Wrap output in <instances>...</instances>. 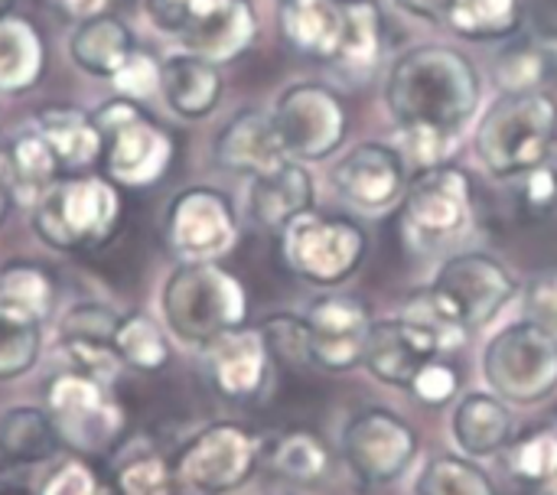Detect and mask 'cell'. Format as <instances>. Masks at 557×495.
Instances as JSON below:
<instances>
[{"instance_id": "83f0119b", "label": "cell", "mask_w": 557, "mask_h": 495, "mask_svg": "<svg viewBox=\"0 0 557 495\" xmlns=\"http://www.w3.org/2000/svg\"><path fill=\"white\" fill-rule=\"evenodd\" d=\"M258 36V16L248 0H228L219 13H212L202 26L183 36L186 52H196L215 65L238 59Z\"/></svg>"}, {"instance_id": "f6af8a7d", "label": "cell", "mask_w": 557, "mask_h": 495, "mask_svg": "<svg viewBox=\"0 0 557 495\" xmlns=\"http://www.w3.org/2000/svg\"><path fill=\"white\" fill-rule=\"evenodd\" d=\"M519 206L529 219L545 222L557 212V170L542 163L519 176Z\"/></svg>"}, {"instance_id": "db71d44e", "label": "cell", "mask_w": 557, "mask_h": 495, "mask_svg": "<svg viewBox=\"0 0 557 495\" xmlns=\"http://www.w3.org/2000/svg\"><path fill=\"white\" fill-rule=\"evenodd\" d=\"M16 0H0V13H7V7H13Z\"/></svg>"}, {"instance_id": "e0dca14e", "label": "cell", "mask_w": 557, "mask_h": 495, "mask_svg": "<svg viewBox=\"0 0 557 495\" xmlns=\"http://www.w3.org/2000/svg\"><path fill=\"white\" fill-rule=\"evenodd\" d=\"M336 193L362 212H388L405 199L408 163L392 144L362 140L333 170Z\"/></svg>"}, {"instance_id": "ac0fdd59", "label": "cell", "mask_w": 557, "mask_h": 495, "mask_svg": "<svg viewBox=\"0 0 557 495\" xmlns=\"http://www.w3.org/2000/svg\"><path fill=\"white\" fill-rule=\"evenodd\" d=\"M202 356L209 385L225 401H258L271 385L274 356L258 326H238L212 339Z\"/></svg>"}, {"instance_id": "836d02e7", "label": "cell", "mask_w": 557, "mask_h": 495, "mask_svg": "<svg viewBox=\"0 0 557 495\" xmlns=\"http://www.w3.org/2000/svg\"><path fill=\"white\" fill-rule=\"evenodd\" d=\"M522 0H457L447 16V26L473 42L509 39L522 26Z\"/></svg>"}, {"instance_id": "ab89813d", "label": "cell", "mask_w": 557, "mask_h": 495, "mask_svg": "<svg viewBox=\"0 0 557 495\" xmlns=\"http://www.w3.org/2000/svg\"><path fill=\"white\" fill-rule=\"evenodd\" d=\"M552 55L542 42H525L509 49L499 65H496V82L503 91H532L542 88L545 75H548Z\"/></svg>"}, {"instance_id": "7a4b0ae2", "label": "cell", "mask_w": 557, "mask_h": 495, "mask_svg": "<svg viewBox=\"0 0 557 495\" xmlns=\"http://www.w3.org/2000/svg\"><path fill=\"white\" fill-rule=\"evenodd\" d=\"M516 274L486 251H460L447 258L434 281L405 304V317L428 323L447 343V352L470 333L499 320L516 300Z\"/></svg>"}, {"instance_id": "cb8c5ba5", "label": "cell", "mask_w": 557, "mask_h": 495, "mask_svg": "<svg viewBox=\"0 0 557 495\" xmlns=\"http://www.w3.org/2000/svg\"><path fill=\"white\" fill-rule=\"evenodd\" d=\"M281 33L307 59L333 62L343 33L339 0H281Z\"/></svg>"}, {"instance_id": "52a82bcc", "label": "cell", "mask_w": 557, "mask_h": 495, "mask_svg": "<svg viewBox=\"0 0 557 495\" xmlns=\"http://www.w3.org/2000/svg\"><path fill=\"white\" fill-rule=\"evenodd\" d=\"M268 437L238 421L199 428L173 457L176 486L196 495H232L264 467Z\"/></svg>"}, {"instance_id": "277c9868", "label": "cell", "mask_w": 557, "mask_h": 495, "mask_svg": "<svg viewBox=\"0 0 557 495\" xmlns=\"http://www.w3.org/2000/svg\"><path fill=\"white\" fill-rule=\"evenodd\" d=\"M557 144V101L542 91H503L480 117L473 150L496 180H519L548 163Z\"/></svg>"}, {"instance_id": "11a10c76", "label": "cell", "mask_w": 557, "mask_h": 495, "mask_svg": "<svg viewBox=\"0 0 557 495\" xmlns=\"http://www.w3.org/2000/svg\"><path fill=\"white\" fill-rule=\"evenodd\" d=\"M268 495H294V493H268Z\"/></svg>"}, {"instance_id": "9a60e30c", "label": "cell", "mask_w": 557, "mask_h": 495, "mask_svg": "<svg viewBox=\"0 0 557 495\" xmlns=\"http://www.w3.org/2000/svg\"><path fill=\"white\" fill-rule=\"evenodd\" d=\"M441 356H447V343L441 339V333L401 313L372 323L362 366L379 385L408 392L418 372Z\"/></svg>"}, {"instance_id": "681fc988", "label": "cell", "mask_w": 557, "mask_h": 495, "mask_svg": "<svg viewBox=\"0 0 557 495\" xmlns=\"http://www.w3.org/2000/svg\"><path fill=\"white\" fill-rule=\"evenodd\" d=\"M454 3L457 0H395L398 10H405L408 16L428 20V23H447Z\"/></svg>"}, {"instance_id": "6da1fadb", "label": "cell", "mask_w": 557, "mask_h": 495, "mask_svg": "<svg viewBox=\"0 0 557 495\" xmlns=\"http://www.w3.org/2000/svg\"><path fill=\"white\" fill-rule=\"evenodd\" d=\"M385 104L398 127L457 137L480 104V72L454 46H414L392 65Z\"/></svg>"}, {"instance_id": "d6a6232c", "label": "cell", "mask_w": 557, "mask_h": 495, "mask_svg": "<svg viewBox=\"0 0 557 495\" xmlns=\"http://www.w3.org/2000/svg\"><path fill=\"white\" fill-rule=\"evenodd\" d=\"M414 495H499V490L480 460L463 454H437L424 460L414 480Z\"/></svg>"}, {"instance_id": "c3c4849f", "label": "cell", "mask_w": 557, "mask_h": 495, "mask_svg": "<svg viewBox=\"0 0 557 495\" xmlns=\"http://www.w3.org/2000/svg\"><path fill=\"white\" fill-rule=\"evenodd\" d=\"M525 313H529V320L542 323L557 336V271H545L529 284Z\"/></svg>"}, {"instance_id": "603a6c76", "label": "cell", "mask_w": 557, "mask_h": 495, "mask_svg": "<svg viewBox=\"0 0 557 495\" xmlns=\"http://www.w3.org/2000/svg\"><path fill=\"white\" fill-rule=\"evenodd\" d=\"M36 127L49 140V147H52L62 170L85 173L104 153V134L95 124V114H88V111H82L75 104H49V108H42Z\"/></svg>"}, {"instance_id": "f35d334b", "label": "cell", "mask_w": 557, "mask_h": 495, "mask_svg": "<svg viewBox=\"0 0 557 495\" xmlns=\"http://www.w3.org/2000/svg\"><path fill=\"white\" fill-rule=\"evenodd\" d=\"M176 477H173V460L144 450L124 460L114 473V493L117 495H173Z\"/></svg>"}, {"instance_id": "4dcf8cb0", "label": "cell", "mask_w": 557, "mask_h": 495, "mask_svg": "<svg viewBox=\"0 0 557 495\" xmlns=\"http://www.w3.org/2000/svg\"><path fill=\"white\" fill-rule=\"evenodd\" d=\"M42 75V39L29 20L0 13V91H26Z\"/></svg>"}, {"instance_id": "e575fe53", "label": "cell", "mask_w": 557, "mask_h": 495, "mask_svg": "<svg viewBox=\"0 0 557 495\" xmlns=\"http://www.w3.org/2000/svg\"><path fill=\"white\" fill-rule=\"evenodd\" d=\"M42 356V323L0 300V382H16Z\"/></svg>"}, {"instance_id": "5bb4252c", "label": "cell", "mask_w": 557, "mask_h": 495, "mask_svg": "<svg viewBox=\"0 0 557 495\" xmlns=\"http://www.w3.org/2000/svg\"><path fill=\"white\" fill-rule=\"evenodd\" d=\"M166 242L183 261H219L238 242V215L212 186L183 189L166 209Z\"/></svg>"}, {"instance_id": "d590c367", "label": "cell", "mask_w": 557, "mask_h": 495, "mask_svg": "<svg viewBox=\"0 0 557 495\" xmlns=\"http://www.w3.org/2000/svg\"><path fill=\"white\" fill-rule=\"evenodd\" d=\"M7 170L13 176V186L20 193H26L33 202H39L59 176V160L49 147V140L36 131V134H23L13 140V147L7 150Z\"/></svg>"}, {"instance_id": "8fae6325", "label": "cell", "mask_w": 557, "mask_h": 495, "mask_svg": "<svg viewBox=\"0 0 557 495\" xmlns=\"http://www.w3.org/2000/svg\"><path fill=\"white\" fill-rule=\"evenodd\" d=\"M401 222L418 248L434 251L454 242L473 222V176L454 163L418 170L401 199Z\"/></svg>"}, {"instance_id": "7dc6e473", "label": "cell", "mask_w": 557, "mask_h": 495, "mask_svg": "<svg viewBox=\"0 0 557 495\" xmlns=\"http://www.w3.org/2000/svg\"><path fill=\"white\" fill-rule=\"evenodd\" d=\"M408 392H411L421 405L441 408V405H447V401L457 398V392H460V372H457L450 362H444V356H441V359L428 362V366L418 372V379L411 382Z\"/></svg>"}, {"instance_id": "7bdbcfd3", "label": "cell", "mask_w": 557, "mask_h": 495, "mask_svg": "<svg viewBox=\"0 0 557 495\" xmlns=\"http://www.w3.org/2000/svg\"><path fill=\"white\" fill-rule=\"evenodd\" d=\"M117 320H121V313L111 310L108 304H98V300L75 304L59 323V339H104V343H111Z\"/></svg>"}, {"instance_id": "d6986e66", "label": "cell", "mask_w": 557, "mask_h": 495, "mask_svg": "<svg viewBox=\"0 0 557 495\" xmlns=\"http://www.w3.org/2000/svg\"><path fill=\"white\" fill-rule=\"evenodd\" d=\"M516 414L512 408L486 392H467L450 414V437L457 454L470 457V460H486V457H499L512 441H516Z\"/></svg>"}, {"instance_id": "7c38bea8", "label": "cell", "mask_w": 557, "mask_h": 495, "mask_svg": "<svg viewBox=\"0 0 557 495\" xmlns=\"http://www.w3.org/2000/svg\"><path fill=\"white\" fill-rule=\"evenodd\" d=\"M104 134V170L114 186L147 189L160 183L173 163V140L163 127L147 121L127 98L104 104L95 114Z\"/></svg>"}, {"instance_id": "9c48e42d", "label": "cell", "mask_w": 557, "mask_h": 495, "mask_svg": "<svg viewBox=\"0 0 557 495\" xmlns=\"http://www.w3.org/2000/svg\"><path fill=\"white\" fill-rule=\"evenodd\" d=\"M369 235L356 219L323 215L317 209L297 215L281 232L287 268L313 287H339L366 261Z\"/></svg>"}, {"instance_id": "3957f363", "label": "cell", "mask_w": 557, "mask_h": 495, "mask_svg": "<svg viewBox=\"0 0 557 495\" xmlns=\"http://www.w3.org/2000/svg\"><path fill=\"white\" fill-rule=\"evenodd\" d=\"M160 313L180 343L206 349L248 323V290L215 261H183L160 287Z\"/></svg>"}, {"instance_id": "ba28073f", "label": "cell", "mask_w": 557, "mask_h": 495, "mask_svg": "<svg viewBox=\"0 0 557 495\" xmlns=\"http://www.w3.org/2000/svg\"><path fill=\"white\" fill-rule=\"evenodd\" d=\"M46 414L62 450L85 460L111 454L127 434V411L121 408L114 388L65 369L46 385Z\"/></svg>"}, {"instance_id": "1f68e13d", "label": "cell", "mask_w": 557, "mask_h": 495, "mask_svg": "<svg viewBox=\"0 0 557 495\" xmlns=\"http://www.w3.org/2000/svg\"><path fill=\"white\" fill-rule=\"evenodd\" d=\"M111 346L121 356L124 369H134V372H144V375L163 372L170 366V359H173V346H170L166 330L144 310L124 313L117 320Z\"/></svg>"}, {"instance_id": "2e32d148", "label": "cell", "mask_w": 557, "mask_h": 495, "mask_svg": "<svg viewBox=\"0 0 557 495\" xmlns=\"http://www.w3.org/2000/svg\"><path fill=\"white\" fill-rule=\"evenodd\" d=\"M307 333H310V366L343 375L362 366L366 339L375 323L372 310L359 297L326 294L313 300L307 310Z\"/></svg>"}, {"instance_id": "7402d4cb", "label": "cell", "mask_w": 557, "mask_h": 495, "mask_svg": "<svg viewBox=\"0 0 557 495\" xmlns=\"http://www.w3.org/2000/svg\"><path fill=\"white\" fill-rule=\"evenodd\" d=\"M160 91L173 114L199 121L222 101V72L196 52H176L160 65Z\"/></svg>"}, {"instance_id": "f907efd6", "label": "cell", "mask_w": 557, "mask_h": 495, "mask_svg": "<svg viewBox=\"0 0 557 495\" xmlns=\"http://www.w3.org/2000/svg\"><path fill=\"white\" fill-rule=\"evenodd\" d=\"M117 0H59V7L72 16V20H95V16H104V13H111V7H114Z\"/></svg>"}, {"instance_id": "44dd1931", "label": "cell", "mask_w": 557, "mask_h": 495, "mask_svg": "<svg viewBox=\"0 0 557 495\" xmlns=\"http://www.w3.org/2000/svg\"><path fill=\"white\" fill-rule=\"evenodd\" d=\"M215 163L228 173H242V176H261L268 170H274L277 163L290 160L274 134L271 114L258 111V108H245L238 111L215 137Z\"/></svg>"}, {"instance_id": "d4e9b609", "label": "cell", "mask_w": 557, "mask_h": 495, "mask_svg": "<svg viewBox=\"0 0 557 495\" xmlns=\"http://www.w3.org/2000/svg\"><path fill=\"white\" fill-rule=\"evenodd\" d=\"M264 467H268L271 477L284 480L287 486L313 490L330 477L333 454H330V447H326V441L320 434H313L307 428H294V431H284V434L268 441Z\"/></svg>"}, {"instance_id": "4316f807", "label": "cell", "mask_w": 557, "mask_h": 495, "mask_svg": "<svg viewBox=\"0 0 557 495\" xmlns=\"http://www.w3.org/2000/svg\"><path fill=\"white\" fill-rule=\"evenodd\" d=\"M385 46L382 13L372 0H349L343 3V33L330 65H336L349 78H366L379 69Z\"/></svg>"}, {"instance_id": "60d3db41", "label": "cell", "mask_w": 557, "mask_h": 495, "mask_svg": "<svg viewBox=\"0 0 557 495\" xmlns=\"http://www.w3.org/2000/svg\"><path fill=\"white\" fill-rule=\"evenodd\" d=\"M261 336L274 356V362H287V366H310V333H307V320L294 317V313H274L268 317L261 326Z\"/></svg>"}, {"instance_id": "4fadbf2b", "label": "cell", "mask_w": 557, "mask_h": 495, "mask_svg": "<svg viewBox=\"0 0 557 495\" xmlns=\"http://www.w3.org/2000/svg\"><path fill=\"white\" fill-rule=\"evenodd\" d=\"M274 134L290 160L313 163L333 157L349 131L346 101L320 85V82H297L287 85L271 111Z\"/></svg>"}, {"instance_id": "816d5d0a", "label": "cell", "mask_w": 557, "mask_h": 495, "mask_svg": "<svg viewBox=\"0 0 557 495\" xmlns=\"http://www.w3.org/2000/svg\"><path fill=\"white\" fill-rule=\"evenodd\" d=\"M3 176H7V153H0V225H3V219L10 212V189H7Z\"/></svg>"}, {"instance_id": "bcb514c9", "label": "cell", "mask_w": 557, "mask_h": 495, "mask_svg": "<svg viewBox=\"0 0 557 495\" xmlns=\"http://www.w3.org/2000/svg\"><path fill=\"white\" fill-rule=\"evenodd\" d=\"M111 82H114L117 95L127 98V101L131 98H147V95H153L160 88V62L150 52L134 49L124 59V65L111 75Z\"/></svg>"}, {"instance_id": "484cf974", "label": "cell", "mask_w": 557, "mask_h": 495, "mask_svg": "<svg viewBox=\"0 0 557 495\" xmlns=\"http://www.w3.org/2000/svg\"><path fill=\"white\" fill-rule=\"evenodd\" d=\"M62 450L59 434L39 405H13L0 414V460L10 467L52 463Z\"/></svg>"}, {"instance_id": "74e56055", "label": "cell", "mask_w": 557, "mask_h": 495, "mask_svg": "<svg viewBox=\"0 0 557 495\" xmlns=\"http://www.w3.org/2000/svg\"><path fill=\"white\" fill-rule=\"evenodd\" d=\"M55 359L62 362L65 372L85 375V379H91L98 385H108V388H114L117 379L124 375L121 356L104 339H59L55 343Z\"/></svg>"}, {"instance_id": "f1b7e54d", "label": "cell", "mask_w": 557, "mask_h": 495, "mask_svg": "<svg viewBox=\"0 0 557 495\" xmlns=\"http://www.w3.org/2000/svg\"><path fill=\"white\" fill-rule=\"evenodd\" d=\"M69 52L82 72L111 78L124 65V59L134 52V36L117 16L104 13V16L78 23V29L72 33Z\"/></svg>"}, {"instance_id": "f5cc1de1", "label": "cell", "mask_w": 557, "mask_h": 495, "mask_svg": "<svg viewBox=\"0 0 557 495\" xmlns=\"http://www.w3.org/2000/svg\"><path fill=\"white\" fill-rule=\"evenodd\" d=\"M0 495H33V493H26V490H16V486H10V490H0Z\"/></svg>"}, {"instance_id": "5b68a950", "label": "cell", "mask_w": 557, "mask_h": 495, "mask_svg": "<svg viewBox=\"0 0 557 495\" xmlns=\"http://www.w3.org/2000/svg\"><path fill=\"white\" fill-rule=\"evenodd\" d=\"M121 225V196L108 176L75 173L33 209V232L55 251L101 248Z\"/></svg>"}, {"instance_id": "8992f818", "label": "cell", "mask_w": 557, "mask_h": 495, "mask_svg": "<svg viewBox=\"0 0 557 495\" xmlns=\"http://www.w3.org/2000/svg\"><path fill=\"white\" fill-rule=\"evenodd\" d=\"M483 379L506 405L532 408L557 392V336L535 320H516L483 346Z\"/></svg>"}, {"instance_id": "b9f144b4", "label": "cell", "mask_w": 557, "mask_h": 495, "mask_svg": "<svg viewBox=\"0 0 557 495\" xmlns=\"http://www.w3.org/2000/svg\"><path fill=\"white\" fill-rule=\"evenodd\" d=\"M228 0H147V16L160 33L189 36L212 13H219Z\"/></svg>"}, {"instance_id": "f546056e", "label": "cell", "mask_w": 557, "mask_h": 495, "mask_svg": "<svg viewBox=\"0 0 557 495\" xmlns=\"http://www.w3.org/2000/svg\"><path fill=\"white\" fill-rule=\"evenodd\" d=\"M503 467L519 486L557 495V424H535L519 431L516 441L503 450Z\"/></svg>"}, {"instance_id": "ee69618b", "label": "cell", "mask_w": 557, "mask_h": 495, "mask_svg": "<svg viewBox=\"0 0 557 495\" xmlns=\"http://www.w3.org/2000/svg\"><path fill=\"white\" fill-rule=\"evenodd\" d=\"M39 495H104V486L98 480V473L91 470V463L85 457H62L52 460Z\"/></svg>"}, {"instance_id": "8d00e7d4", "label": "cell", "mask_w": 557, "mask_h": 495, "mask_svg": "<svg viewBox=\"0 0 557 495\" xmlns=\"http://www.w3.org/2000/svg\"><path fill=\"white\" fill-rule=\"evenodd\" d=\"M0 300L46 323L55 304L52 274L33 261H10L0 268Z\"/></svg>"}, {"instance_id": "30bf717a", "label": "cell", "mask_w": 557, "mask_h": 495, "mask_svg": "<svg viewBox=\"0 0 557 495\" xmlns=\"http://www.w3.org/2000/svg\"><path fill=\"white\" fill-rule=\"evenodd\" d=\"M418 428L392 408H362L343 424L339 457L366 490L398 483L418 460Z\"/></svg>"}, {"instance_id": "ffe728a7", "label": "cell", "mask_w": 557, "mask_h": 495, "mask_svg": "<svg viewBox=\"0 0 557 495\" xmlns=\"http://www.w3.org/2000/svg\"><path fill=\"white\" fill-rule=\"evenodd\" d=\"M313 199H317L313 176L304 170L300 160H284L274 170H268L261 176H251L248 215L261 228L281 235L287 228V222H294L297 215L313 209Z\"/></svg>"}]
</instances>
